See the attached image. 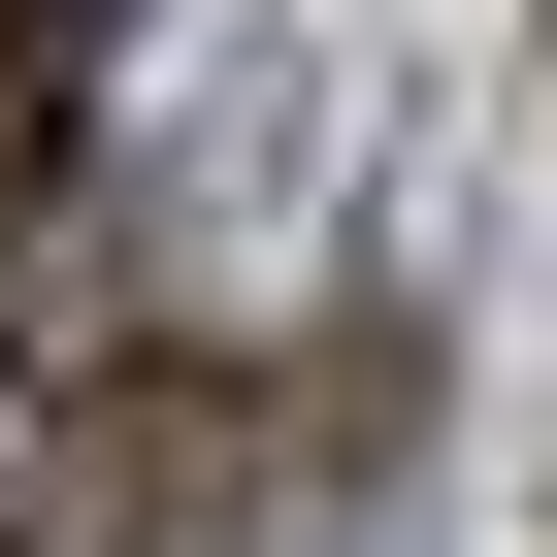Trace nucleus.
Returning <instances> with one entry per match:
<instances>
[{
  "label": "nucleus",
  "mask_w": 557,
  "mask_h": 557,
  "mask_svg": "<svg viewBox=\"0 0 557 557\" xmlns=\"http://www.w3.org/2000/svg\"><path fill=\"white\" fill-rule=\"evenodd\" d=\"M66 197V0H0V230Z\"/></svg>",
  "instance_id": "nucleus-1"
}]
</instances>
